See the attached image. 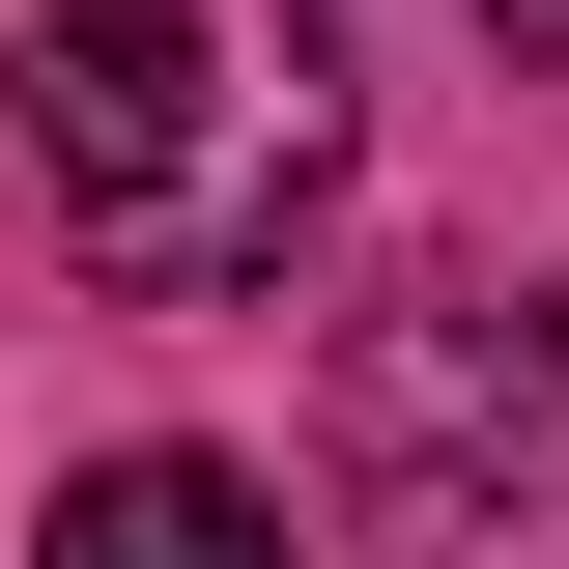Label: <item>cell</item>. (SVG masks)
<instances>
[{"instance_id":"6da1fadb","label":"cell","mask_w":569,"mask_h":569,"mask_svg":"<svg viewBox=\"0 0 569 569\" xmlns=\"http://www.w3.org/2000/svg\"><path fill=\"white\" fill-rule=\"evenodd\" d=\"M0 171L58 200L86 284L228 313V284H284V228L342 200V29L313 0H58L0 58Z\"/></svg>"},{"instance_id":"7a4b0ae2","label":"cell","mask_w":569,"mask_h":569,"mask_svg":"<svg viewBox=\"0 0 569 569\" xmlns=\"http://www.w3.org/2000/svg\"><path fill=\"white\" fill-rule=\"evenodd\" d=\"M370 456H399V512H456L485 456L541 485V456H569V284H541V313H512V284H427V313H370Z\"/></svg>"},{"instance_id":"3957f363","label":"cell","mask_w":569,"mask_h":569,"mask_svg":"<svg viewBox=\"0 0 569 569\" xmlns=\"http://www.w3.org/2000/svg\"><path fill=\"white\" fill-rule=\"evenodd\" d=\"M29 569H284V512L228 485V456H86V485H58V541H29Z\"/></svg>"},{"instance_id":"277c9868","label":"cell","mask_w":569,"mask_h":569,"mask_svg":"<svg viewBox=\"0 0 569 569\" xmlns=\"http://www.w3.org/2000/svg\"><path fill=\"white\" fill-rule=\"evenodd\" d=\"M485 29H512V58H569V0H485Z\"/></svg>"}]
</instances>
